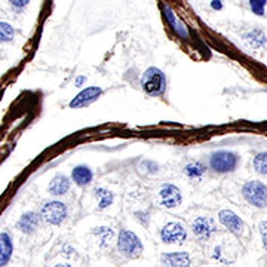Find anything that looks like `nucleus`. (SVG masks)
<instances>
[{"label":"nucleus","mask_w":267,"mask_h":267,"mask_svg":"<svg viewBox=\"0 0 267 267\" xmlns=\"http://www.w3.org/2000/svg\"><path fill=\"white\" fill-rule=\"evenodd\" d=\"M242 196L250 205L256 208L267 206V185L262 181H257V179L247 181L242 187Z\"/></svg>","instance_id":"f257e3e1"},{"label":"nucleus","mask_w":267,"mask_h":267,"mask_svg":"<svg viewBox=\"0 0 267 267\" xmlns=\"http://www.w3.org/2000/svg\"><path fill=\"white\" fill-rule=\"evenodd\" d=\"M238 164H239L238 155L233 152H229V150H218L209 159L211 170H214L218 174H226V173L235 171L238 168Z\"/></svg>","instance_id":"f03ea898"},{"label":"nucleus","mask_w":267,"mask_h":267,"mask_svg":"<svg viewBox=\"0 0 267 267\" xmlns=\"http://www.w3.org/2000/svg\"><path fill=\"white\" fill-rule=\"evenodd\" d=\"M117 248L128 259H137L143 253V244H141L140 238L131 230H122L119 233Z\"/></svg>","instance_id":"7ed1b4c3"},{"label":"nucleus","mask_w":267,"mask_h":267,"mask_svg":"<svg viewBox=\"0 0 267 267\" xmlns=\"http://www.w3.org/2000/svg\"><path fill=\"white\" fill-rule=\"evenodd\" d=\"M165 85H167V82H165V75H164L159 69H156V67L147 69V70L144 72L143 78H141V88L144 89L146 93L153 95V96L164 93Z\"/></svg>","instance_id":"20e7f679"},{"label":"nucleus","mask_w":267,"mask_h":267,"mask_svg":"<svg viewBox=\"0 0 267 267\" xmlns=\"http://www.w3.org/2000/svg\"><path fill=\"white\" fill-rule=\"evenodd\" d=\"M67 217V206L60 200L46 202L40 209V218L51 226H60Z\"/></svg>","instance_id":"39448f33"},{"label":"nucleus","mask_w":267,"mask_h":267,"mask_svg":"<svg viewBox=\"0 0 267 267\" xmlns=\"http://www.w3.org/2000/svg\"><path fill=\"white\" fill-rule=\"evenodd\" d=\"M161 238L165 244H182L187 239V232L182 224L177 221L167 223L161 230Z\"/></svg>","instance_id":"423d86ee"},{"label":"nucleus","mask_w":267,"mask_h":267,"mask_svg":"<svg viewBox=\"0 0 267 267\" xmlns=\"http://www.w3.org/2000/svg\"><path fill=\"white\" fill-rule=\"evenodd\" d=\"M159 199L161 203L165 208H177L178 205H181L182 202V196H181V190L174 184H164L159 190Z\"/></svg>","instance_id":"0eeeda50"},{"label":"nucleus","mask_w":267,"mask_h":267,"mask_svg":"<svg viewBox=\"0 0 267 267\" xmlns=\"http://www.w3.org/2000/svg\"><path fill=\"white\" fill-rule=\"evenodd\" d=\"M102 93V89L98 87H89V88L81 90L72 101H70V108H82L96 101Z\"/></svg>","instance_id":"6e6552de"},{"label":"nucleus","mask_w":267,"mask_h":267,"mask_svg":"<svg viewBox=\"0 0 267 267\" xmlns=\"http://www.w3.org/2000/svg\"><path fill=\"white\" fill-rule=\"evenodd\" d=\"M218 220L227 230H230V232H233L236 235L242 233V230L245 227L242 218L238 214H235L233 211H230V209H221L218 212Z\"/></svg>","instance_id":"1a4fd4ad"},{"label":"nucleus","mask_w":267,"mask_h":267,"mask_svg":"<svg viewBox=\"0 0 267 267\" xmlns=\"http://www.w3.org/2000/svg\"><path fill=\"white\" fill-rule=\"evenodd\" d=\"M191 229H193V233L202 241H208L211 235L217 230L214 221L208 217H197L191 223Z\"/></svg>","instance_id":"9d476101"},{"label":"nucleus","mask_w":267,"mask_h":267,"mask_svg":"<svg viewBox=\"0 0 267 267\" xmlns=\"http://www.w3.org/2000/svg\"><path fill=\"white\" fill-rule=\"evenodd\" d=\"M162 265L165 267H190L191 260L187 253H168L162 256Z\"/></svg>","instance_id":"9b49d317"},{"label":"nucleus","mask_w":267,"mask_h":267,"mask_svg":"<svg viewBox=\"0 0 267 267\" xmlns=\"http://www.w3.org/2000/svg\"><path fill=\"white\" fill-rule=\"evenodd\" d=\"M37 226H39V215L36 212H33V211L22 214L19 221H18V229L22 233H27V235L34 233Z\"/></svg>","instance_id":"f8f14e48"},{"label":"nucleus","mask_w":267,"mask_h":267,"mask_svg":"<svg viewBox=\"0 0 267 267\" xmlns=\"http://www.w3.org/2000/svg\"><path fill=\"white\" fill-rule=\"evenodd\" d=\"M48 190L54 196H63V194H66L70 190V179L66 177V176L58 174V176H55V177L52 178V181L49 182Z\"/></svg>","instance_id":"ddd939ff"},{"label":"nucleus","mask_w":267,"mask_h":267,"mask_svg":"<svg viewBox=\"0 0 267 267\" xmlns=\"http://www.w3.org/2000/svg\"><path fill=\"white\" fill-rule=\"evenodd\" d=\"M12 251H13V244H12L9 233L1 232V235H0V266L3 267L7 265V262L10 260Z\"/></svg>","instance_id":"4468645a"},{"label":"nucleus","mask_w":267,"mask_h":267,"mask_svg":"<svg viewBox=\"0 0 267 267\" xmlns=\"http://www.w3.org/2000/svg\"><path fill=\"white\" fill-rule=\"evenodd\" d=\"M244 37H245V42H247L251 48H254V49H260V48H263L267 43L266 34H265V31L260 30V28L250 30Z\"/></svg>","instance_id":"2eb2a0df"},{"label":"nucleus","mask_w":267,"mask_h":267,"mask_svg":"<svg viewBox=\"0 0 267 267\" xmlns=\"http://www.w3.org/2000/svg\"><path fill=\"white\" fill-rule=\"evenodd\" d=\"M164 10H165V15H167V19H168V22L171 24V27L174 28V31L177 33L178 36H181V37H184V39H187L188 37V33H187V28H185V25L178 19L177 16H176V13H174V10L171 9V7H168V6H165L164 7Z\"/></svg>","instance_id":"dca6fc26"},{"label":"nucleus","mask_w":267,"mask_h":267,"mask_svg":"<svg viewBox=\"0 0 267 267\" xmlns=\"http://www.w3.org/2000/svg\"><path fill=\"white\" fill-rule=\"evenodd\" d=\"M72 178L78 185H87L92 181V171L85 165H79L72 171Z\"/></svg>","instance_id":"f3484780"},{"label":"nucleus","mask_w":267,"mask_h":267,"mask_svg":"<svg viewBox=\"0 0 267 267\" xmlns=\"http://www.w3.org/2000/svg\"><path fill=\"white\" fill-rule=\"evenodd\" d=\"M93 193H95V197L98 199V208L99 209H105L113 203V193L110 190H107L104 187H96L93 190Z\"/></svg>","instance_id":"a211bd4d"},{"label":"nucleus","mask_w":267,"mask_h":267,"mask_svg":"<svg viewBox=\"0 0 267 267\" xmlns=\"http://www.w3.org/2000/svg\"><path fill=\"white\" fill-rule=\"evenodd\" d=\"M205 173H206V168L202 162H191V164L185 165V168H184L185 177L190 178V179H200L205 176Z\"/></svg>","instance_id":"6ab92c4d"},{"label":"nucleus","mask_w":267,"mask_h":267,"mask_svg":"<svg viewBox=\"0 0 267 267\" xmlns=\"http://www.w3.org/2000/svg\"><path fill=\"white\" fill-rule=\"evenodd\" d=\"M253 167L254 170L262 174V176H267V152H262L259 153L254 161H253Z\"/></svg>","instance_id":"aec40b11"},{"label":"nucleus","mask_w":267,"mask_h":267,"mask_svg":"<svg viewBox=\"0 0 267 267\" xmlns=\"http://www.w3.org/2000/svg\"><path fill=\"white\" fill-rule=\"evenodd\" d=\"M13 34H15V30L10 24L7 22H1L0 25V39L1 42H10L13 39Z\"/></svg>","instance_id":"412c9836"},{"label":"nucleus","mask_w":267,"mask_h":267,"mask_svg":"<svg viewBox=\"0 0 267 267\" xmlns=\"http://www.w3.org/2000/svg\"><path fill=\"white\" fill-rule=\"evenodd\" d=\"M266 4L267 0H250L251 10L256 15H259V16H265L266 15Z\"/></svg>","instance_id":"4be33fe9"},{"label":"nucleus","mask_w":267,"mask_h":267,"mask_svg":"<svg viewBox=\"0 0 267 267\" xmlns=\"http://www.w3.org/2000/svg\"><path fill=\"white\" fill-rule=\"evenodd\" d=\"M93 233H95L96 236H99V239L102 241V242H101L102 247H104V245L107 244V241H110L111 236H113V230L108 229V227H99V229H96Z\"/></svg>","instance_id":"5701e85b"},{"label":"nucleus","mask_w":267,"mask_h":267,"mask_svg":"<svg viewBox=\"0 0 267 267\" xmlns=\"http://www.w3.org/2000/svg\"><path fill=\"white\" fill-rule=\"evenodd\" d=\"M259 232L262 235L263 247H265V250H267V221H260L259 223Z\"/></svg>","instance_id":"b1692460"},{"label":"nucleus","mask_w":267,"mask_h":267,"mask_svg":"<svg viewBox=\"0 0 267 267\" xmlns=\"http://www.w3.org/2000/svg\"><path fill=\"white\" fill-rule=\"evenodd\" d=\"M7 1H9L10 6L15 7V9H22V7H25V6L30 3V0H7Z\"/></svg>","instance_id":"393cba45"},{"label":"nucleus","mask_w":267,"mask_h":267,"mask_svg":"<svg viewBox=\"0 0 267 267\" xmlns=\"http://www.w3.org/2000/svg\"><path fill=\"white\" fill-rule=\"evenodd\" d=\"M211 7L220 10V9L223 7V1H221V0H212V1H211Z\"/></svg>","instance_id":"a878e982"},{"label":"nucleus","mask_w":267,"mask_h":267,"mask_svg":"<svg viewBox=\"0 0 267 267\" xmlns=\"http://www.w3.org/2000/svg\"><path fill=\"white\" fill-rule=\"evenodd\" d=\"M85 82H87V78H85V76H79V78L76 79L75 85H76V87H82V85H84Z\"/></svg>","instance_id":"bb28decb"},{"label":"nucleus","mask_w":267,"mask_h":267,"mask_svg":"<svg viewBox=\"0 0 267 267\" xmlns=\"http://www.w3.org/2000/svg\"><path fill=\"white\" fill-rule=\"evenodd\" d=\"M55 267H72L70 265H57Z\"/></svg>","instance_id":"cd10ccee"}]
</instances>
